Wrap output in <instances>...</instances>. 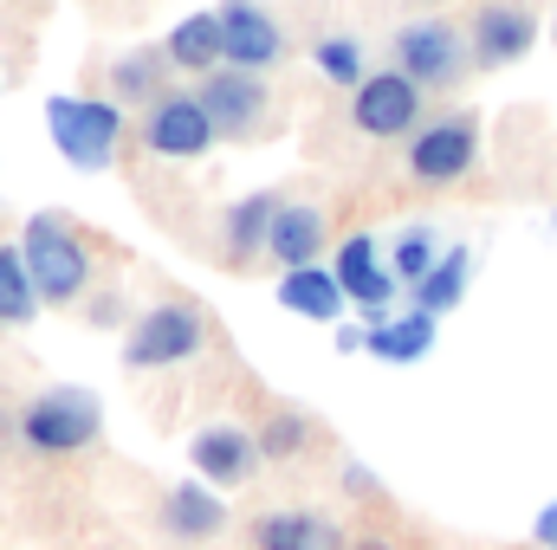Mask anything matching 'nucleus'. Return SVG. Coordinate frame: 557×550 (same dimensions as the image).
<instances>
[{"instance_id": "13", "label": "nucleus", "mask_w": 557, "mask_h": 550, "mask_svg": "<svg viewBox=\"0 0 557 550\" xmlns=\"http://www.w3.org/2000/svg\"><path fill=\"white\" fill-rule=\"evenodd\" d=\"M188 460H195V473H201L214 492H234V486H247V479L260 473V440H253L247 427L214 421V427H201V434L188 440Z\"/></svg>"}, {"instance_id": "23", "label": "nucleus", "mask_w": 557, "mask_h": 550, "mask_svg": "<svg viewBox=\"0 0 557 550\" xmlns=\"http://www.w3.org/2000/svg\"><path fill=\"white\" fill-rule=\"evenodd\" d=\"M39 317V291H33V273L20 260V247H0V330H20Z\"/></svg>"}, {"instance_id": "10", "label": "nucleus", "mask_w": 557, "mask_h": 550, "mask_svg": "<svg viewBox=\"0 0 557 550\" xmlns=\"http://www.w3.org/2000/svg\"><path fill=\"white\" fill-rule=\"evenodd\" d=\"M195 98H201V111H208V124H214V137H221V142L253 137V130L267 124V111H273V98H267V78H253V72H234V65L208 72V78L195 85Z\"/></svg>"}, {"instance_id": "30", "label": "nucleus", "mask_w": 557, "mask_h": 550, "mask_svg": "<svg viewBox=\"0 0 557 550\" xmlns=\"http://www.w3.org/2000/svg\"><path fill=\"white\" fill-rule=\"evenodd\" d=\"M0 440H7V421H0Z\"/></svg>"}, {"instance_id": "6", "label": "nucleus", "mask_w": 557, "mask_h": 550, "mask_svg": "<svg viewBox=\"0 0 557 550\" xmlns=\"http://www.w3.org/2000/svg\"><path fill=\"white\" fill-rule=\"evenodd\" d=\"M137 137H143V155H156V162H201L221 142L195 91H162L156 104H143Z\"/></svg>"}, {"instance_id": "29", "label": "nucleus", "mask_w": 557, "mask_h": 550, "mask_svg": "<svg viewBox=\"0 0 557 550\" xmlns=\"http://www.w3.org/2000/svg\"><path fill=\"white\" fill-rule=\"evenodd\" d=\"M350 550H396V545H389V538H357Z\"/></svg>"}, {"instance_id": "24", "label": "nucleus", "mask_w": 557, "mask_h": 550, "mask_svg": "<svg viewBox=\"0 0 557 550\" xmlns=\"http://www.w3.org/2000/svg\"><path fill=\"white\" fill-rule=\"evenodd\" d=\"M311 65H318V78L324 85H344V91H357L370 72H363V46L350 39V33H324L318 46H311Z\"/></svg>"}, {"instance_id": "21", "label": "nucleus", "mask_w": 557, "mask_h": 550, "mask_svg": "<svg viewBox=\"0 0 557 550\" xmlns=\"http://www.w3.org/2000/svg\"><path fill=\"white\" fill-rule=\"evenodd\" d=\"M363 350L383 363H421L434 350V317L428 311H403V317H376L363 330Z\"/></svg>"}, {"instance_id": "19", "label": "nucleus", "mask_w": 557, "mask_h": 550, "mask_svg": "<svg viewBox=\"0 0 557 550\" xmlns=\"http://www.w3.org/2000/svg\"><path fill=\"white\" fill-rule=\"evenodd\" d=\"M169 78H175L169 52H162V46H137V52H124V59L111 65V98H117L124 111H143V104H156V98L169 91Z\"/></svg>"}, {"instance_id": "17", "label": "nucleus", "mask_w": 557, "mask_h": 550, "mask_svg": "<svg viewBox=\"0 0 557 550\" xmlns=\"http://www.w3.org/2000/svg\"><path fill=\"white\" fill-rule=\"evenodd\" d=\"M247 545L253 550H350L344 532L324 512H267V518H253Z\"/></svg>"}, {"instance_id": "18", "label": "nucleus", "mask_w": 557, "mask_h": 550, "mask_svg": "<svg viewBox=\"0 0 557 550\" xmlns=\"http://www.w3.org/2000/svg\"><path fill=\"white\" fill-rule=\"evenodd\" d=\"M278 304L292 311V317H311V324H337L344 317V285L331 266H292V273H278Z\"/></svg>"}, {"instance_id": "26", "label": "nucleus", "mask_w": 557, "mask_h": 550, "mask_svg": "<svg viewBox=\"0 0 557 550\" xmlns=\"http://www.w3.org/2000/svg\"><path fill=\"white\" fill-rule=\"evenodd\" d=\"M434 260H441L434 234H428V227H409V234L396 240V253H389V273H396L403 285H409V291H416L421 278H428V266H434Z\"/></svg>"}, {"instance_id": "9", "label": "nucleus", "mask_w": 557, "mask_h": 550, "mask_svg": "<svg viewBox=\"0 0 557 550\" xmlns=\"http://www.w3.org/2000/svg\"><path fill=\"white\" fill-rule=\"evenodd\" d=\"M221 46H227V65L234 72H253L267 78L278 59H285V26L267 0H221Z\"/></svg>"}, {"instance_id": "3", "label": "nucleus", "mask_w": 557, "mask_h": 550, "mask_svg": "<svg viewBox=\"0 0 557 550\" xmlns=\"http://www.w3.org/2000/svg\"><path fill=\"white\" fill-rule=\"evenodd\" d=\"M208 350V311L188 304V298H162L131 317V337H124V370H175L188 357Z\"/></svg>"}, {"instance_id": "8", "label": "nucleus", "mask_w": 557, "mask_h": 550, "mask_svg": "<svg viewBox=\"0 0 557 550\" xmlns=\"http://www.w3.org/2000/svg\"><path fill=\"white\" fill-rule=\"evenodd\" d=\"M421 91L416 78H403L396 65L370 72L357 91H350V124L357 137H376V142H396V137H416L421 130Z\"/></svg>"}, {"instance_id": "28", "label": "nucleus", "mask_w": 557, "mask_h": 550, "mask_svg": "<svg viewBox=\"0 0 557 550\" xmlns=\"http://www.w3.org/2000/svg\"><path fill=\"white\" fill-rule=\"evenodd\" d=\"M539 545H557V505L539 512Z\"/></svg>"}, {"instance_id": "14", "label": "nucleus", "mask_w": 557, "mask_h": 550, "mask_svg": "<svg viewBox=\"0 0 557 550\" xmlns=\"http://www.w3.org/2000/svg\"><path fill=\"white\" fill-rule=\"evenodd\" d=\"M162 532H169L175 545H208V538H221V532H227V505H221V492L201 486V479L169 486V499H162Z\"/></svg>"}, {"instance_id": "15", "label": "nucleus", "mask_w": 557, "mask_h": 550, "mask_svg": "<svg viewBox=\"0 0 557 550\" xmlns=\"http://www.w3.org/2000/svg\"><path fill=\"white\" fill-rule=\"evenodd\" d=\"M324 240H331L324 208H311V201H278L273 234H267V253L278 260V273H292V266H318Z\"/></svg>"}, {"instance_id": "25", "label": "nucleus", "mask_w": 557, "mask_h": 550, "mask_svg": "<svg viewBox=\"0 0 557 550\" xmlns=\"http://www.w3.org/2000/svg\"><path fill=\"white\" fill-rule=\"evenodd\" d=\"M253 440H260V460H298V453L311 447V421L298 409H273L253 427Z\"/></svg>"}, {"instance_id": "12", "label": "nucleus", "mask_w": 557, "mask_h": 550, "mask_svg": "<svg viewBox=\"0 0 557 550\" xmlns=\"http://www.w3.org/2000/svg\"><path fill=\"white\" fill-rule=\"evenodd\" d=\"M331 273H337V285H344V298L376 324V317H389V304H396V285L403 278L383 266V253H376V240L370 234H350L337 253H331Z\"/></svg>"}, {"instance_id": "20", "label": "nucleus", "mask_w": 557, "mask_h": 550, "mask_svg": "<svg viewBox=\"0 0 557 550\" xmlns=\"http://www.w3.org/2000/svg\"><path fill=\"white\" fill-rule=\"evenodd\" d=\"M273 214H278V195H240V201L221 214V247H227V260H234V266H247L253 253H267Z\"/></svg>"}, {"instance_id": "1", "label": "nucleus", "mask_w": 557, "mask_h": 550, "mask_svg": "<svg viewBox=\"0 0 557 550\" xmlns=\"http://www.w3.org/2000/svg\"><path fill=\"white\" fill-rule=\"evenodd\" d=\"M20 260L33 273L39 304H78L98 278V260L85 247V234L65 221V214H33L26 234H20Z\"/></svg>"}, {"instance_id": "2", "label": "nucleus", "mask_w": 557, "mask_h": 550, "mask_svg": "<svg viewBox=\"0 0 557 550\" xmlns=\"http://www.w3.org/2000/svg\"><path fill=\"white\" fill-rule=\"evenodd\" d=\"M46 130H52V149L72 162V168H85V175H98V168H111L117 162V142H124V104L117 98H46Z\"/></svg>"}, {"instance_id": "5", "label": "nucleus", "mask_w": 557, "mask_h": 550, "mask_svg": "<svg viewBox=\"0 0 557 550\" xmlns=\"http://www.w3.org/2000/svg\"><path fill=\"white\" fill-rule=\"evenodd\" d=\"M389 59H396L403 78H416L421 91H454V85L473 72V52H467V39H460L447 20H416V26H403V33L389 39Z\"/></svg>"}, {"instance_id": "27", "label": "nucleus", "mask_w": 557, "mask_h": 550, "mask_svg": "<svg viewBox=\"0 0 557 550\" xmlns=\"http://www.w3.org/2000/svg\"><path fill=\"white\" fill-rule=\"evenodd\" d=\"M344 492H376V479L363 466H344Z\"/></svg>"}, {"instance_id": "16", "label": "nucleus", "mask_w": 557, "mask_h": 550, "mask_svg": "<svg viewBox=\"0 0 557 550\" xmlns=\"http://www.w3.org/2000/svg\"><path fill=\"white\" fill-rule=\"evenodd\" d=\"M162 52H169V65H175V72H188V78L221 72V65H227V46H221V13L208 7V13L175 20V26H169V39H162Z\"/></svg>"}, {"instance_id": "7", "label": "nucleus", "mask_w": 557, "mask_h": 550, "mask_svg": "<svg viewBox=\"0 0 557 550\" xmlns=\"http://www.w3.org/2000/svg\"><path fill=\"white\" fill-rule=\"evenodd\" d=\"M473 162H480V117H473V111L428 117L416 137H409V175H416L421 188H447V182H460Z\"/></svg>"}, {"instance_id": "31", "label": "nucleus", "mask_w": 557, "mask_h": 550, "mask_svg": "<svg viewBox=\"0 0 557 550\" xmlns=\"http://www.w3.org/2000/svg\"><path fill=\"white\" fill-rule=\"evenodd\" d=\"M552 550H557V545H552Z\"/></svg>"}, {"instance_id": "22", "label": "nucleus", "mask_w": 557, "mask_h": 550, "mask_svg": "<svg viewBox=\"0 0 557 550\" xmlns=\"http://www.w3.org/2000/svg\"><path fill=\"white\" fill-rule=\"evenodd\" d=\"M467 278H473V253H467V247H447V253L428 266V278L416 285V311H428V317L454 311V304L467 298Z\"/></svg>"}, {"instance_id": "11", "label": "nucleus", "mask_w": 557, "mask_h": 550, "mask_svg": "<svg viewBox=\"0 0 557 550\" xmlns=\"http://www.w3.org/2000/svg\"><path fill=\"white\" fill-rule=\"evenodd\" d=\"M539 46V13L532 0H486L467 26V52L480 72H499V65H519L525 52Z\"/></svg>"}, {"instance_id": "4", "label": "nucleus", "mask_w": 557, "mask_h": 550, "mask_svg": "<svg viewBox=\"0 0 557 550\" xmlns=\"http://www.w3.org/2000/svg\"><path fill=\"white\" fill-rule=\"evenodd\" d=\"M13 434H20L33 453H85V447L104 434V409H98L91 389L59 383V389H39V396L20 409Z\"/></svg>"}]
</instances>
